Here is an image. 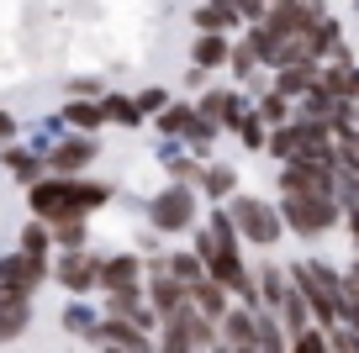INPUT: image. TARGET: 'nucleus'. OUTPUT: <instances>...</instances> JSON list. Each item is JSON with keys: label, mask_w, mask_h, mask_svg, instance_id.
Listing matches in <instances>:
<instances>
[{"label": "nucleus", "mask_w": 359, "mask_h": 353, "mask_svg": "<svg viewBox=\"0 0 359 353\" xmlns=\"http://www.w3.org/2000/svg\"><path fill=\"white\" fill-rule=\"evenodd\" d=\"M338 221L348 227V237H354V248H359V195H348V200H344V216H338Z\"/></svg>", "instance_id": "obj_34"}, {"label": "nucleus", "mask_w": 359, "mask_h": 353, "mask_svg": "<svg viewBox=\"0 0 359 353\" xmlns=\"http://www.w3.org/2000/svg\"><path fill=\"white\" fill-rule=\"evenodd\" d=\"M348 275H354V279H359V254H354V264H348Z\"/></svg>", "instance_id": "obj_38"}, {"label": "nucleus", "mask_w": 359, "mask_h": 353, "mask_svg": "<svg viewBox=\"0 0 359 353\" xmlns=\"http://www.w3.org/2000/svg\"><path fill=\"white\" fill-rule=\"evenodd\" d=\"M95 275H101V258L90 254L85 243H79V248H64V258L53 264V279L69 290V296H85V290H95Z\"/></svg>", "instance_id": "obj_7"}, {"label": "nucleus", "mask_w": 359, "mask_h": 353, "mask_svg": "<svg viewBox=\"0 0 359 353\" xmlns=\"http://www.w3.org/2000/svg\"><path fill=\"white\" fill-rule=\"evenodd\" d=\"M27 327H32V296L0 285V348H11Z\"/></svg>", "instance_id": "obj_9"}, {"label": "nucleus", "mask_w": 359, "mask_h": 353, "mask_svg": "<svg viewBox=\"0 0 359 353\" xmlns=\"http://www.w3.org/2000/svg\"><path fill=\"white\" fill-rule=\"evenodd\" d=\"M227 69H233L238 79H254V69H259V53H254V43H248V37L233 48V53H227Z\"/></svg>", "instance_id": "obj_31"}, {"label": "nucleus", "mask_w": 359, "mask_h": 353, "mask_svg": "<svg viewBox=\"0 0 359 353\" xmlns=\"http://www.w3.org/2000/svg\"><path fill=\"white\" fill-rule=\"evenodd\" d=\"M48 232H53L58 248H79L85 243V216H58V221H48Z\"/></svg>", "instance_id": "obj_27"}, {"label": "nucleus", "mask_w": 359, "mask_h": 353, "mask_svg": "<svg viewBox=\"0 0 359 353\" xmlns=\"http://www.w3.org/2000/svg\"><path fill=\"white\" fill-rule=\"evenodd\" d=\"M64 116H69V127H74V132H95V127L106 122V111H101V100H90V95H69Z\"/></svg>", "instance_id": "obj_17"}, {"label": "nucleus", "mask_w": 359, "mask_h": 353, "mask_svg": "<svg viewBox=\"0 0 359 353\" xmlns=\"http://www.w3.org/2000/svg\"><path fill=\"white\" fill-rule=\"evenodd\" d=\"M201 190H206L212 200H227V195L238 190V174H233L227 164H212V169H201Z\"/></svg>", "instance_id": "obj_22"}, {"label": "nucleus", "mask_w": 359, "mask_h": 353, "mask_svg": "<svg viewBox=\"0 0 359 353\" xmlns=\"http://www.w3.org/2000/svg\"><path fill=\"white\" fill-rule=\"evenodd\" d=\"M233 132L243 137V148H254V153H259V148H264V137H269V127L259 122V111H243V116H238V127H233Z\"/></svg>", "instance_id": "obj_29"}, {"label": "nucleus", "mask_w": 359, "mask_h": 353, "mask_svg": "<svg viewBox=\"0 0 359 353\" xmlns=\"http://www.w3.org/2000/svg\"><path fill=\"white\" fill-rule=\"evenodd\" d=\"M233 206H227V216H233V227H238V237H248L254 248H275L280 243V232H285V221H280V211L269 206V200H259V195H227Z\"/></svg>", "instance_id": "obj_4"}, {"label": "nucleus", "mask_w": 359, "mask_h": 353, "mask_svg": "<svg viewBox=\"0 0 359 353\" xmlns=\"http://www.w3.org/2000/svg\"><path fill=\"white\" fill-rule=\"evenodd\" d=\"M338 137H348V143H354V148H359V127H348V132H338Z\"/></svg>", "instance_id": "obj_36"}, {"label": "nucleus", "mask_w": 359, "mask_h": 353, "mask_svg": "<svg viewBox=\"0 0 359 353\" xmlns=\"http://www.w3.org/2000/svg\"><path fill=\"white\" fill-rule=\"evenodd\" d=\"M164 269L180 279V285H196V279L206 275V269H201V258H196V254H164Z\"/></svg>", "instance_id": "obj_28"}, {"label": "nucleus", "mask_w": 359, "mask_h": 353, "mask_svg": "<svg viewBox=\"0 0 359 353\" xmlns=\"http://www.w3.org/2000/svg\"><path fill=\"white\" fill-rule=\"evenodd\" d=\"M191 353H196V348H191Z\"/></svg>", "instance_id": "obj_39"}, {"label": "nucleus", "mask_w": 359, "mask_h": 353, "mask_svg": "<svg viewBox=\"0 0 359 353\" xmlns=\"http://www.w3.org/2000/svg\"><path fill=\"white\" fill-rule=\"evenodd\" d=\"M227 53H233L227 32H201V37H196V48H191L196 69H222V64H227Z\"/></svg>", "instance_id": "obj_16"}, {"label": "nucleus", "mask_w": 359, "mask_h": 353, "mask_svg": "<svg viewBox=\"0 0 359 353\" xmlns=\"http://www.w3.org/2000/svg\"><path fill=\"white\" fill-rule=\"evenodd\" d=\"M185 306H191L185 285H180L169 269H154V275H148V311H154L158 321H169L175 311H185Z\"/></svg>", "instance_id": "obj_10"}, {"label": "nucleus", "mask_w": 359, "mask_h": 353, "mask_svg": "<svg viewBox=\"0 0 359 353\" xmlns=\"http://www.w3.org/2000/svg\"><path fill=\"white\" fill-rule=\"evenodd\" d=\"M95 153H101V143H95L90 132H79V137H64V143H58L53 153H48V169H53V174H79V169H85Z\"/></svg>", "instance_id": "obj_11"}, {"label": "nucleus", "mask_w": 359, "mask_h": 353, "mask_svg": "<svg viewBox=\"0 0 359 353\" xmlns=\"http://www.w3.org/2000/svg\"><path fill=\"white\" fill-rule=\"evenodd\" d=\"M338 216H344L338 195H280V221L296 237H323L338 227Z\"/></svg>", "instance_id": "obj_3"}, {"label": "nucleus", "mask_w": 359, "mask_h": 353, "mask_svg": "<svg viewBox=\"0 0 359 353\" xmlns=\"http://www.w3.org/2000/svg\"><path fill=\"white\" fill-rule=\"evenodd\" d=\"M175 317H180V332H185V342H191L196 353H206V348H212V342H217V321H212V317H201V311H196V306L175 311Z\"/></svg>", "instance_id": "obj_15"}, {"label": "nucleus", "mask_w": 359, "mask_h": 353, "mask_svg": "<svg viewBox=\"0 0 359 353\" xmlns=\"http://www.w3.org/2000/svg\"><path fill=\"white\" fill-rule=\"evenodd\" d=\"M6 169H11L22 185H32L37 174H43V158L37 153H27V148H16V143H6Z\"/></svg>", "instance_id": "obj_21"}, {"label": "nucleus", "mask_w": 359, "mask_h": 353, "mask_svg": "<svg viewBox=\"0 0 359 353\" xmlns=\"http://www.w3.org/2000/svg\"><path fill=\"white\" fill-rule=\"evenodd\" d=\"M285 285H291V279H280V269H259V306H264V311H275V306H280V296H285Z\"/></svg>", "instance_id": "obj_25"}, {"label": "nucleus", "mask_w": 359, "mask_h": 353, "mask_svg": "<svg viewBox=\"0 0 359 353\" xmlns=\"http://www.w3.org/2000/svg\"><path fill=\"white\" fill-rule=\"evenodd\" d=\"M285 116H291V95H280V90H269V95L259 100V122H264V127H280Z\"/></svg>", "instance_id": "obj_30"}, {"label": "nucleus", "mask_w": 359, "mask_h": 353, "mask_svg": "<svg viewBox=\"0 0 359 353\" xmlns=\"http://www.w3.org/2000/svg\"><path fill=\"white\" fill-rule=\"evenodd\" d=\"M169 174H175V185H201V164H196V158H175Z\"/></svg>", "instance_id": "obj_33"}, {"label": "nucleus", "mask_w": 359, "mask_h": 353, "mask_svg": "<svg viewBox=\"0 0 359 353\" xmlns=\"http://www.w3.org/2000/svg\"><path fill=\"white\" fill-rule=\"evenodd\" d=\"M48 275H53V269H48V258L22 254V248L0 258V285H6V290H27V296H37V285H43Z\"/></svg>", "instance_id": "obj_8"}, {"label": "nucleus", "mask_w": 359, "mask_h": 353, "mask_svg": "<svg viewBox=\"0 0 359 353\" xmlns=\"http://www.w3.org/2000/svg\"><path fill=\"white\" fill-rule=\"evenodd\" d=\"M317 74H323V69H317V58H296V64H280V69H275V90H280V95H291V100H302L306 90L317 85Z\"/></svg>", "instance_id": "obj_12"}, {"label": "nucleus", "mask_w": 359, "mask_h": 353, "mask_svg": "<svg viewBox=\"0 0 359 353\" xmlns=\"http://www.w3.org/2000/svg\"><path fill=\"white\" fill-rule=\"evenodd\" d=\"M275 317H280L285 332L312 327V311H306V300H302V290H296V285H285V296H280V306H275Z\"/></svg>", "instance_id": "obj_19"}, {"label": "nucleus", "mask_w": 359, "mask_h": 353, "mask_svg": "<svg viewBox=\"0 0 359 353\" xmlns=\"http://www.w3.org/2000/svg\"><path fill=\"white\" fill-rule=\"evenodd\" d=\"M143 279V258L137 254H116V258H101V275H95V285L101 290H127Z\"/></svg>", "instance_id": "obj_13"}, {"label": "nucleus", "mask_w": 359, "mask_h": 353, "mask_svg": "<svg viewBox=\"0 0 359 353\" xmlns=\"http://www.w3.org/2000/svg\"><path fill=\"white\" fill-rule=\"evenodd\" d=\"M238 27V11L227 6V0H206V6H196V32H233Z\"/></svg>", "instance_id": "obj_18"}, {"label": "nucleus", "mask_w": 359, "mask_h": 353, "mask_svg": "<svg viewBox=\"0 0 359 353\" xmlns=\"http://www.w3.org/2000/svg\"><path fill=\"white\" fill-rule=\"evenodd\" d=\"M48 248H53V232H48V221H43V216H27V227H22V254L48 258Z\"/></svg>", "instance_id": "obj_23"}, {"label": "nucleus", "mask_w": 359, "mask_h": 353, "mask_svg": "<svg viewBox=\"0 0 359 353\" xmlns=\"http://www.w3.org/2000/svg\"><path fill=\"white\" fill-rule=\"evenodd\" d=\"M285 353H333L327 327H302V332H291V348H285Z\"/></svg>", "instance_id": "obj_26"}, {"label": "nucleus", "mask_w": 359, "mask_h": 353, "mask_svg": "<svg viewBox=\"0 0 359 353\" xmlns=\"http://www.w3.org/2000/svg\"><path fill=\"white\" fill-rule=\"evenodd\" d=\"M148 221L154 232H185L196 227V185H169L148 200Z\"/></svg>", "instance_id": "obj_6"}, {"label": "nucleus", "mask_w": 359, "mask_h": 353, "mask_svg": "<svg viewBox=\"0 0 359 353\" xmlns=\"http://www.w3.org/2000/svg\"><path fill=\"white\" fill-rule=\"evenodd\" d=\"M280 195H338V169L327 158H285Z\"/></svg>", "instance_id": "obj_5"}, {"label": "nucleus", "mask_w": 359, "mask_h": 353, "mask_svg": "<svg viewBox=\"0 0 359 353\" xmlns=\"http://www.w3.org/2000/svg\"><path fill=\"white\" fill-rule=\"evenodd\" d=\"M185 296H191V306L201 311V317H212V321L222 317L227 306H233V300H227V296H233V290H227V285H217L212 275H201V279H196V285H185Z\"/></svg>", "instance_id": "obj_14"}, {"label": "nucleus", "mask_w": 359, "mask_h": 353, "mask_svg": "<svg viewBox=\"0 0 359 353\" xmlns=\"http://www.w3.org/2000/svg\"><path fill=\"white\" fill-rule=\"evenodd\" d=\"M101 353H122V348H116V342H101Z\"/></svg>", "instance_id": "obj_37"}, {"label": "nucleus", "mask_w": 359, "mask_h": 353, "mask_svg": "<svg viewBox=\"0 0 359 353\" xmlns=\"http://www.w3.org/2000/svg\"><path fill=\"white\" fill-rule=\"evenodd\" d=\"M164 106H169V90H158V85L137 90V111H143V116H158Z\"/></svg>", "instance_id": "obj_32"}, {"label": "nucleus", "mask_w": 359, "mask_h": 353, "mask_svg": "<svg viewBox=\"0 0 359 353\" xmlns=\"http://www.w3.org/2000/svg\"><path fill=\"white\" fill-rule=\"evenodd\" d=\"M101 111H106V122H122V127H143V111H137V100H133V95H122V90L101 95Z\"/></svg>", "instance_id": "obj_20"}, {"label": "nucleus", "mask_w": 359, "mask_h": 353, "mask_svg": "<svg viewBox=\"0 0 359 353\" xmlns=\"http://www.w3.org/2000/svg\"><path fill=\"white\" fill-rule=\"evenodd\" d=\"M27 200H32V216H43V221L90 216L95 206L111 200V185H101V179H79V174H37L32 190H27Z\"/></svg>", "instance_id": "obj_1"}, {"label": "nucleus", "mask_w": 359, "mask_h": 353, "mask_svg": "<svg viewBox=\"0 0 359 353\" xmlns=\"http://www.w3.org/2000/svg\"><path fill=\"white\" fill-rule=\"evenodd\" d=\"M11 137H16V116H11V111H0V143H11Z\"/></svg>", "instance_id": "obj_35"}, {"label": "nucleus", "mask_w": 359, "mask_h": 353, "mask_svg": "<svg viewBox=\"0 0 359 353\" xmlns=\"http://www.w3.org/2000/svg\"><path fill=\"white\" fill-rule=\"evenodd\" d=\"M191 122H196V106H164L158 111V132L164 137H185Z\"/></svg>", "instance_id": "obj_24"}, {"label": "nucleus", "mask_w": 359, "mask_h": 353, "mask_svg": "<svg viewBox=\"0 0 359 353\" xmlns=\"http://www.w3.org/2000/svg\"><path fill=\"white\" fill-rule=\"evenodd\" d=\"M291 285L302 290V300H306V311H312L317 327H338V285H344V275H338V269L306 258V264L291 269Z\"/></svg>", "instance_id": "obj_2"}]
</instances>
